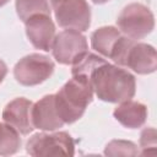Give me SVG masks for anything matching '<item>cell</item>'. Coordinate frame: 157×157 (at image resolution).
Returning a JSON list of instances; mask_svg holds the SVG:
<instances>
[{
    "mask_svg": "<svg viewBox=\"0 0 157 157\" xmlns=\"http://www.w3.org/2000/svg\"><path fill=\"white\" fill-rule=\"evenodd\" d=\"M120 37H121V33L118 28H115L113 26H103V27H99L98 29H96L94 32H92L91 45L101 55L109 59L112 55V52Z\"/></svg>",
    "mask_w": 157,
    "mask_h": 157,
    "instance_id": "cell-13",
    "label": "cell"
},
{
    "mask_svg": "<svg viewBox=\"0 0 157 157\" xmlns=\"http://www.w3.org/2000/svg\"><path fill=\"white\" fill-rule=\"evenodd\" d=\"M120 33L137 40L150 34L155 28V17L151 10L139 2L126 5L117 18Z\"/></svg>",
    "mask_w": 157,
    "mask_h": 157,
    "instance_id": "cell-3",
    "label": "cell"
},
{
    "mask_svg": "<svg viewBox=\"0 0 157 157\" xmlns=\"http://www.w3.org/2000/svg\"><path fill=\"white\" fill-rule=\"evenodd\" d=\"M32 124L34 129L54 131L64 126L56 105L54 94H47L36 102L32 107Z\"/></svg>",
    "mask_w": 157,
    "mask_h": 157,
    "instance_id": "cell-11",
    "label": "cell"
},
{
    "mask_svg": "<svg viewBox=\"0 0 157 157\" xmlns=\"http://www.w3.org/2000/svg\"><path fill=\"white\" fill-rule=\"evenodd\" d=\"M54 98L64 124H72L83 115L87 105L92 102L93 88L90 82L72 76L54 94Z\"/></svg>",
    "mask_w": 157,
    "mask_h": 157,
    "instance_id": "cell-2",
    "label": "cell"
},
{
    "mask_svg": "<svg viewBox=\"0 0 157 157\" xmlns=\"http://www.w3.org/2000/svg\"><path fill=\"white\" fill-rule=\"evenodd\" d=\"M33 102L25 97H18L9 102L2 110V119L6 124L16 129L21 135H28L33 131L32 124Z\"/></svg>",
    "mask_w": 157,
    "mask_h": 157,
    "instance_id": "cell-10",
    "label": "cell"
},
{
    "mask_svg": "<svg viewBox=\"0 0 157 157\" xmlns=\"http://www.w3.org/2000/svg\"><path fill=\"white\" fill-rule=\"evenodd\" d=\"M104 155L105 156H137L140 155V151L137 146L126 140H112L110 142L107 144L104 148Z\"/></svg>",
    "mask_w": 157,
    "mask_h": 157,
    "instance_id": "cell-16",
    "label": "cell"
},
{
    "mask_svg": "<svg viewBox=\"0 0 157 157\" xmlns=\"http://www.w3.org/2000/svg\"><path fill=\"white\" fill-rule=\"evenodd\" d=\"M16 12L20 20L26 22L38 13L50 15V7L48 0H16Z\"/></svg>",
    "mask_w": 157,
    "mask_h": 157,
    "instance_id": "cell-15",
    "label": "cell"
},
{
    "mask_svg": "<svg viewBox=\"0 0 157 157\" xmlns=\"http://www.w3.org/2000/svg\"><path fill=\"white\" fill-rule=\"evenodd\" d=\"M52 7L60 27L80 32L88 29L91 25V7L86 0H60Z\"/></svg>",
    "mask_w": 157,
    "mask_h": 157,
    "instance_id": "cell-7",
    "label": "cell"
},
{
    "mask_svg": "<svg viewBox=\"0 0 157 157\" xmlns=\"http://www.w3.org/2000/svg\"><path fill=\"white\" fill-rule=\"evenodd\" d=\"M52 52L58 63L74 65L88 52L87 39L80 31L66 28L54 37Z\"/></svg>",
    "mask_w": 157,
    "mask_h": 157,
    "instance_id": "cell-6",
    "label": "cell"
},
{
    "mask_svg": "<svg viewBox=\"0 0 157 157\" xmlns=\"http://www.w3.org/2000/svg\"><path fill=\"white\" fill-rule=\"evenodd\" d=\"M6 74H7V65L5 64V61H4V60H1V59H0V83H1V82H2V80L5 78Z\"/></svg>",
    "mask_w": 157,
    "mask_h": 157,
    "instance_id": "cell-18",
    "label": "cell"
},
{
    "mask_svg": "<svg viewBox=\"0 0 157 157\" xmlns=\"http://www.w3.org/2000/svg\"><path fill=\"white\" fill-rule=\"evenodd\" d=\"M9 1H10V0H0V7H1V6H4L5 4H7Z\"/></svg>",
    "mask_w": 157,
    "mask_h": 157,
    "instance_id": "cell-20",
    "label": "cell"
},
{
    "mask_svg": "<svg viewBox=\"0 0 157 157\" xmlns=\"http://www.w3.org/2000/svg\"><path fill=\"white\" fill-rule=\"evenodd\" d=\"M90 83L96 96L109 103L129 101L136 91L135 76L118 65L109 64L107 60L91 72Z\"/></svg>",
    "mask_w": 157,
    "mask_h": 157,
    "instance_id": "cell-1",
    "label": "cell"
},
{
    "mask_svg": "<svg viewBox=\"0 0 157 157\" xmlns=\"http://www.w3.org/2000/svg\"><path fill=\"white\" fill-rule=\"evenodd\" d=\"M26 36L37 49L49 52L55 37V25L50 15L38 13L29 17L26 22Z\"/></svg>",
    "mask_w": 157,
    "mask_h": 157,
    "instance_id": "cell-8",
    "label": "cell"
},
{
    "mask_svg": "<svg viewBox=\"0 0 157 157\" xmlns=\"http://www.w3.org/2000/svg\"><path fill=\"white\" fill-rule=\"evenodd\" d=\"M114 118L128 129L141 128L147 119V108L145 104L136 101L121 102L113 112Z\"/></svg>",
    "mask_w": 157,
    "mask_h": 157,
    "instance_id": "cell-12",
    "label": "cell"
},
{
    "mask_svg": "<svg viewBox=\"0 0 157 157\" xmlns=\"http://www.w3.org/2000/svg\"><path fill=\"white\" fill-rule=\"evenodd\" d=\"M94 4H104V2H107V1H109V0H92Z\"/></svg>",
    "mask_w": 157,
    "mask_h": 157,
    "instance_id": "cell-19",
    "label": "cell"
},
{
    "mask_svg": "<svg viewBox=\"0 0 157 157\" xmlns=\"http://www.w3.org/2000/svg\"><path fill=\"white\" fill-rule=\"evenodd\" d=\"M53 71L54 63L49 56L32 53L16 63L13 76L16 81L23 86H36L48 80Z\"/></svg>",
    "mask_w": 157,
    "mask_h": 157,
    "instance_id": "cell-5",
    "label": "cell"
},
{
    "mask_svg": "<svg viewBox=\"0 0 157 157\" xmlns=\"http://www.w3.org/2000/svg\"><path fill=\"white\" fill-rule=\"evenodd\" d=\"M21 147L20 132L6 123H0V155L10 156Z\"/></svg>",
    "mask_w": 157,
    "mask_h": 157,
    "instance_id": "cell-14",
    "label": "cell"
},
{
    "mask_svg": "<svg viewBox=\"0 0 157 157\" xmlns=\"http://www.w3.org/2000/svg\"><path fill=\"white\" fill-rule=\"evenodd\" d=\"M26 151L28 155L39 156H74L75 142L70 134L65 131L47 134L39 132L29 137L26 144Z\"/></svg>",
    "mask_w": 157,
    "mask_h": 157,
    "instance_id": "cell-4",
    "label": "cell"
},
{
    "mask_svg": "<svg viewBox=\"0 0 157 157\" xmlns=\"http://www.w3.org/2000/svg\"><path fill=\"white\" fill-rule=\"evenodd\" d=\"M140 155H156L157 146V131L155 128H145L140 134Z\"/></svg>",
    "mask_w": 157,
    "mask_h": 157,
    "instance_id": "cell-17",
    "label": "cell"
},
{
    "mask_svg": "<svg viewBox=\"0 0 157 157\" xmlns=\"http://www.w3.org/2000/svg\"><path fill=\"white\" fill-rule=\"evenodd\" d=\"M123 66L129 67L140 75L155 72L157 69L156 49L150 44L134 40L125 54Z\"/></svg>",
    "mask_w": 157,
    "mask_h": 157,
    "instance_id": "cell-9",
    "label": "cell"
}]
</instances>
